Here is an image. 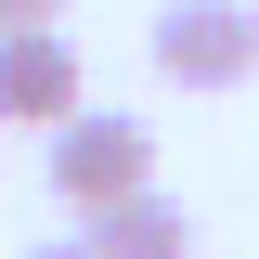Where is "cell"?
Listing matches in <instances>:
<instances>
[{
	"label": "cell",
	"instance_id": "obj_1",
	"mask_svg": "<svg viewBox=\"0 0 259 259\" xmlns=\"http://www.w3.org/2000/svg\"><path fill=\"white\" fill-rule=\"evenodd\" d=\"M39 143H52V156H39V182H52L78 221L156 182V130H143V117H117V104H78V117H65V130H39Z\"/></svg>",
	"mask_w": 259,
	"mask_h": 259
},
{
	"label": "cell",
	"instance_id": "obj_2",
	"mask_svg": "<svg viewBox=\"0 0 259 259\" xmlns=\"http://www.w3.org/2000/svg\"><path fill=\"white\" fill-rule=\"evenodd\" d=\"M143 65L168 91H246L259 78V0H168L143 26Z\"/></svg>",
	"mask_w": 259,
	"mask_h": 259
},
{
	"label": "cell",
	"instance_id": "obj_3",
	"mask_svg": "<svg viewBox=\"0 0 259 259\" xmlns=\"http://www.w3.org/2000/svg\"><path fill=\"white\" fill-rule=\"evenodd\" d=\"M65 117H78V39L0 26V130H65Z\"/></svg>",
	"mask_w": 259,
	"mask_h": 259
},
{
	"label": "cell",
	"instance_id": "obj_4",
	"mask_svg": "<svg viewBox=\"0 0 259 259\" xmlns=\"http://www.w3.org/2000/svg\"><path fill=\"white\" fill-rule=\"evenodd\" d=\"M78 233H91L104 259H194V207H182L168 182H143V194H117V207H91Z\"/></svg>",
	"mask_w": 259,
	"mask_h": 259
},
{
	"label": "cell",
	"instance_id": "obj_5",
	"mask_svg": "<svg viewBox=\"0 0 259 259\" xmlns=\"http://www.w3.org/2000/svg\"><path fill=\"white\" fill-rule=\"evenodd\" d=\"M0 26H65V0H0Z\"/></svg>",
	"mask_w": 259,
	"mask_h": 259
},
{
	"label": "cell",
	"instance_id": "obj_6",
	"mask_svg": "<svg viewBox=\"0 0 259 259\" xmlns=\"http://www.w3.org/2000/svg\"><path fill=\"white\" fill-rule=\"evenodd\" d=\"M39 259H104V246H91V233H78V246H39Z\"/></svg>",
	"mask_w": 259,
	"mask_h": 259
}]
</instances>
